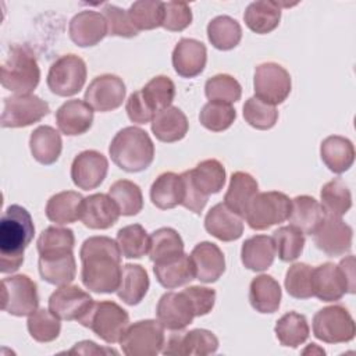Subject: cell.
I'll return each instance as SVG.
<instances>
[{
    "mask_svg": "<svg viewBox=\"0 0 356 356\" xmlns=\"http://www.w3.org/2000/svg\"><path fill=\"white\" fill-rule=\"evenodd\" d=\"M281 296V286L271 275H257L249 285V302L259 313H275L280 307Z\"/></svg>",
    "mask_w": 356,
    "mask_h": 356,
    "instance_id": "cell-29",
    "label": "cell"
},
{
    "mask_svg": "<svg viewBox=\"0 0 356 356\" xmlns=\"http://www.w3.org/2000/svg\"><path fill=\"white\" fill-rule=\"evenodd\" d=\"M164 339V327L159 320H140L127 327L120 346L127 356H156Z\"/></svg>",
    "mask_w": 356,
    "mask_h": 356,
    "instance_id": "cell-7",
    "label": "cell"
},
{
    "mask_svg": "<svg viewBox=\"0 0 356 356\" xmlns=\"http://www.w3.org/2000/svg\"><path fill=\"white\" fill-rule=\"evenodd\" d=\"M153 273L159 284L167 289L186 285L195 280V267L189 254H182L167 263L154 264Z\"/></svg>",
    "mask_w": 356,
    "mask_h": 356,
    "instance_id": "cell-37",
    "label": "cell"
},
{
    "mask_svg": "<svg viewBox=\"0 0 356 356\" xmlns=\"http://www.w3.org/2000/svg\"><path fill=\"white\" fill-rule=\"evenodd\" d=\"M207 38L213 47L218 50H231L242 39V28L236 19L229 15H218L207 24Z\"/></svg>",
    "mask_w": 356,
    "mask_h": 356,
    "instance_id": "cell-41",
    "label": "cell"
},
{
    "mask_svg": "<svg viewBox=\"0 0 356 356\" xmlns=\"http://www.w3.org/2000/svg\"><path fill=\"white\" fill-rule=\"evenodd\" d=\"M321 207L325 216L342 217L352 207V195L346 184L341 178L327 182L320 192Z\"/></svg>",
    "mask_w": 356,
    "mask_h": 356,
    "instance_id": "cell-44",
    "label": "cell"
},
{
    "mask_svg": "<svg viewBox=\"0 0 356 356\" xmlns=\"http://www.w3.org/2000/svg\"><path fill=\"white\" fill-rule=\"evenodd\" d=\"M184 292L191 299L196 317L206 316L213 310L214 303H216V291L214 289L193 285V286L185 288Z\"/></svg>",
    "mask_w": 356,
    "mask_h": 356,
    "instance_id": "cell-58",
    "label": "cell"
},
{
    "mask_svg": "<svg viewBox=\"0 0 356 356\" xmlns=\"http://www.w3.org/2000/svg\"><path fill=\"white\" fill-rule=\"evenodd\" d=\"M68 353H81V355H100V353H117L115 350H110V349H103V348H99L95 342L92 341H82V342H78L75 343V346L68 350Z\"/></svg>",
    "mask_w": 356,
    "mask_h": 356,
    "instance_id": "cell-61",
    "label": "cell"
},
{
    "mask_svg": "<svg viewBox=\"0 0 356 356\" xmlns=\"http://www.w3.org/2000/svg\"><path fill=\"white\" fill-rule=\"evenodd\" d=\"M206 46L191 38H182L172 50V67L182 78H195L206 67Z\"/></svg>",
    "mask_w": 356,
    "mask_h": 356,
    "instance_id": "cell-20",
    "label": "cell"
},
{
    "mask_svg": "<svg viewBox=\"0 0 356 356\" xmlns=\"http://www.w3.org/2000/svg\"><path fill=\"white\" fill-rule=\"evenodd\" d=\"M115 202L106 193H93L83 199L81 221L90 229H107L113 227L120 217Z\"/></svg>",
    "mask_w": 356,
    "mask_h": 356,
    "instance_id": "cell-21",
    "label": "cell"
},
{
    "mask_svg": "<svg viewBox=\"0 0 356 356\" xmlns=\"http://www.w3.org/2000/svg\"><path fill=\"white\" fill-rule=\"evenodd\" d=\"M150 281L145 267H142L140 264L128 263L122 266L117 295L124 303L135 306L142 302V299L147 293Z\"/></svg>",
    "mask_w": 356,
    "mask_h": 356,
    "instance_id": "cell-32",
    "label": "cell"
},
{
    "mask_svg": "<svg viewBox=\"0 0 356 356\" xmlns=\"http://www.w3.org/2000/svg\"><path fill=\"white\" fill-rule=\"evenodd\" d=\"M291 199L278 191L256 193L252 199L245 220L252 229L263 231L288 220Z\"/></svg>",
    "mask_w": 356,
    "mask_h": 356,
    "instance_id": "cell-6",
    "label": "cell"
},
{
    "mask_svg": "<svg viewBox=\"0 0 356 356\" xmlns=\"http://www.w3.org/2000/svg\"><path fill=\"white\" fill-rule=\"evenodd\" d=\"M39 274L43 281L51 285H67L75 280L76 263L74 253L63 256H39Z\"/></svg>",
    "mask_w": 356,
    "mask_h": 356,
    "instance_id": "cell-38",
    "label": "cell"
},
{
    "mask_svg": "<svg viewBox=\"0 0 356 356\" xmlns=\"http://www.w3.org/2000/svg\"><path fill=\"white\" fill-rule=\"evenodd\" d=\"M313 268L306 263L292 264L285 274V289L295 299H309L313 296L312 289Z\"/></svg>",
    "mask_w": 356,
    "mask_h": 356,
    "instance_id": "cell-54",
    "label": "cell"
},
{
    "mask_svg": "<svg viewBox=\"0 0 356 356\" xmlns=\"http://www.w3.org/2000/svg\"><path fill=\"white\" fill-rule=\"evenodd\" d=\"M243 118L250 127L266 131L275 125L278 120V111L275 106L253 96L249 97L243 104Z\"/></svg>",
    "mask_w": 356,
    "mask_h": 356,
    "instance_id": "cell-53",
    "label": "cell"
},
{
    "mask_svg": "<svg viewBox=\"0 0 356 356\" xmlns=\"http://www.w3.org/2000/svg\"><path fill=\"white\" fill-rule=\"evenodd\" d=\"M103 15L107 22V35L121 38H134L138 35L128 17V11L114 4H106L103 7Z\"/></svg>",
    "mask_w": 356,
    "mask_h": 356,
    "instance_id": "cell-55",
    "label": "cell"
},
{
    "mask_svg": "<svg viewBox=\"0 0 356 356\" xmlns=\"http://www.w3.org/2000/svg\"><path fill=\"white\" fill-rule=\"evenodd\" d=\"M124 81L113 74H103L89 83L85 90V102L96 111L107 113L118 108L125 99Z\"/></svg>",
    "mask_w": 356,
    "mask_h": 356,
    "instance_id": "cell-14",
    "label": "cell"
},
{
    "mask_svg": "<svg viewBox=\"0 0 356 356\" xmlns=\"http://www.w3.org/2000/svg\"><path fill=\"white\" fill-rule=\"evenodd\" d=\"M92 296L78 285H61L49 298V310L60 320L79 321L93 305Z\"/></svg>",
    "mask_w": 356,
    "mask_h": 356,
    "instance_id": "cell-16",
    "label": "cell"
},
{
    "mask_svg": "<svg viewBox=\"0 0 356 356\" xmlns=\"http://www.w3.org/2000/svg\"><path fill=\"white\" fill-rule=\"evenodd\" d=\"M236 118V111L229 103L210 100L199 114L200 124L211 132H222L228 129Z\"/></svg>",
    "mask_w": 356,
    "mask_h": 356,
    "instance_id": "cell-49",
    "label": "cell"
},
{
    "mask_svg": "<svg viewBox=\"0 0 356 356\" xmlns=\"http://www.w3.org/2000/svg\"><path fill=\"white\" fill-rule=\"evenodd\" d=\"M259 191L257 181L243 171H236L231 175L228 189L224 196V203L238 216L245 217L246 210Z\"/></svg>",
    "mask_w": 356,
    "mask_h": 356,
    "instance_id": "cell-30",
    "label": "cell"
},
{
    "mask_svg": "<svg viewBox=\"0 0 356 356\" xmlns=\"http://www.w3.org/2000/svg\"><path fill=\"white\" fill-rule=\"evenodd\" d=\"M204 95L209 100L234 103L241 99V83L228 74H217L209 78L204 83Z\"/></svg>",
    "mask_w": 356,
    "mask_h": 356,
    "instance_id": "cell-52",
    "label": "cell"
},
{
    "mask_svg": "<svg viewBox=\"0 0 356 356\" xmlns=\"http://www.w3.org/2000/svg\"><path fill=\"white\" fill-rule=\"evenodd\" d=\"M108 153L113 163L122 171L140 172L153 163L154 145L145 129L125 127L113 138Z\"/></svg>",
    "mask_w": 356,
    "mask_h": 356,
    "instance_id": "cell-3",
    "label": "cell"
},
{
    "mask_svg": "<svg viewBox=\"0 0 356 356\" xmlns=\"http://www.w3.org/2000/svg\"><path fill=\"white\" fill-rule=\"evenodd\" d=\"M156 317L164 328L181 331L186 328L196 316L191 299L184 291H181L165 292L159 299L156 306Z\"/></svg>",
    "mask_w": 356,
    "mask_h": 356,
    "instance_id": "cell-17",
    "label": "cell"
},
{
    "mask_svg": "<svg viewBox=\"0 0 356 356\" xmlns=\"http://www.w3.org/2000/svg\"><path fill=\"white\" fill-rule=\"evenodd\" d=\"M281 19V4L270 0L250 3L243 14L246 26L254 33L264 35L274 31Z\"/></svg>",
    "mask_w": 356,
    "mask_h": 356,
    "instance_id": "cell-36",
    "label": "cell"
},
{
    "mask_svg": "<svg viewBox=\"0 0 356 356\" xmlns=\"http://www.w3.org/2000/svg\"><path fill=\"white\" fill-rule=\"evenodd\" d=\"M313 296L323 302H337L348 293L346 282L334 263H323L312 273Z\"/></svg>",
    "mask_w": 356,
    "mask_h": 356,
    "instance_id": "cell-25",
    "label": "cell"
},
{
    "mask_svg": "<svg viewBox=\"0 0 356 356\" xmlns=\"http://www.w3.org/2000/svg\"><path fill=\"white\" fill-rule=\"evenodd\" d=\"M150 200L160 210L174 209L182 200L181 175L175 172L160 174L150 186Z\"/></svg>",
    "mask_w": 356,
    "mask_h": 356,
    "instance_id": "cell-39",
    "label": "cell"
},
{
    "mask_svg": "<svg viewBox=\"0 0 356 356\" xmlns=\"http://www.w3.org/2000/svg\"><path fill=\"white\" fill-rule=\"evenodd\" d=\"M83 196L75 191H63L53 195L46 204V217L58 225L71 224L81 218Z\"/></svg>",
    "mask_w": 356,
    "mask_h": 356,
    "instance_id": "cell-34",
    "label": "cell"
},
{
    "mask_svg": "<svg viewBox=\"0 0 356 356\" xmlns=\"http://www.w3.org/2000/svg\"><path fill=\"white\" fill-rule=\"evenodd\" d=\"M189 174L196 189L207 197L218 193L225 184V168L216 159L200 161L193 170H189Z\"/></svg>",
    "mask_w": 356,
    "mask_h": 356,
    "instance_id": "cell-40",
    "label": "cell"
},
{
    "mask_svg": "<svg viewBox=\"0 0 356 356\" xmlns=\"http://www.w3.org/2000/svg\"><path fill=\"white\" fill-rule=\"evenodd\" d=\"M121 256L117 242L108 236L85 239L79 250L83 286L96 293L117 292L122 271Z\"/></svg>",
    "mask_w": 356,
    "mask_h": 356,
    "instance_id": "cell-1",
    "label": "cell"
},
{
    "mask_svg": "<svg viewBox=\"0 0 356 356\" xmlns=\"http://www.w3.org/2000/svg\"><path fill=\"white\" fill-rule=\"evenodd\" d=\"M218 349L217 337L204 328H195L186 332H171L163 343V355L174 356H206Z\"/></svg>",
    "mask_w": 356,
    "mask_h": 356,
    "instance_id": "cell-13",
    "label": "cell"
},
{
    "mask_svg": "<svg viewBox=\"0 0 356 356\" xmlns=\"http://www.w3.org/2000/svg\"><path fill=\"white\" fill-rule=\"evenodd\" d=\"M163 24L161 26L171 32H181L192 22V11L189 4L184 1H167L163 4Z\"/></svg>",
    "mask_w": 356,
    "mask_h": 356,
    "instance_id": "cell-56",
    "label": "cell"
},
{
    "mask_svg": "<svg viewBox=\"0 0 356 356\" xmlns=\"http://www.w3.org/2000/svg\"><path fill=\"white\" fill-rule=\"evenodd\" d=\"M325 213L321 204L312 196L300 195L291 199V211H289V225H293L306 235H313L323 220Z\"/></svg>",
    "mask_w": 356,
    "mask_h": 356,
    "instance_id": "cell-26",
    "label": "cell"
},
{
    "mask_svg": "<svg viewBox=\"0 0 356 356\" xmlns=\"http://www.w3.org/2000/svg\"><path fill=\"white\" fill-rule=\"evenodd\" d=\"M108 161L97 150H83L75 156L71 164V178L75 186L83 191L96 189L104 181Z\"/></svg>",
    "mask_w": 356,
    "mask_h": 356,
    "instance_id": "cell-18",
    "label": "cell"
},
{
    "mask_svg": "<svg viewBox=\"0 0 356 356\" xmlns=\"http://www.w3.org/2000/svg\"><path fill=\"white\" fill-rule=\"evenodd\" d=\"M35 235L29 211L19 204H10L0 220V271H17L24 263V250Z\"/></svg>",
    "mask_w": 356,
    "mask_h": 356,
    "instance_id": "cell-2",
    "label": "cell"
},
{
    "mask_svg": "<svg viewBox=\"0 0 356 356\" xmlns=\"http://www.w3.org/2000/svg\"><path fill=\"white\" fill-rule=\"evenodd\" d=\"M204 228L214 238L222 242H232L242 236L243 221L225 203H217L207 211Z\"/></svg>",
    "mask_w": 356,
    "mask_h": 356,
    "instance_id": "cell-24",
    "label": "cell"
},
{
    "mask_svg": "<svg viewBox=\"0 0 356 356\" xmlns=\"http://www.w3.org/2000/svg\"><path fill=\"white\" fill-rule=\"evenodd\" d=\"M140 92L150 108L157 114L159 111L171 106L175 97V85L168 76L157 75L152 78L140 89Z\"/></svg>",
    "mask_w": 356,
    "mask_h": 356,
    "instance_id": "cell-50",
    "label": "cell"
},
{
    "mask_svg": "<svg viewBox=\"0 0 356 356\" xmlns=\"http://www.w3.org/2000/svg\"><path fill=\"white\" fill-rule=\"evenodd\" d=\"M307 352H312V353L317 352V353H323V355L325 353V352H324L321 348H317V345H316V343H310V346H309L307 349H305V350H303V353H305V355H306Z\"/></svg>",
    "mask_w": 356,
    "mask_h": 356,
    "instance_id": "cell-62",
    "label": "cell"
},
{
    "mask_svg": "<svg viewBox=\"0 0 356 356\" xmlns=\"http://www.w3.org/2000/svg\"><path fill=\"white\" fill-rule=\"evenodd\" d=\"M338 268L346 282L348 293L356 292V273H355V257L350 254L345 259H342L338 264Z\"/></svg>",
    "mask_w": 356,
    "mask_h": 356,
    "instance_id": "cell-60",
    "label": "cell"
},
{
    "mask_svg": "<svg viewBox=\"0 0 356 356\" xmlns=\"http://www.w3.org/2000/svg\"><path fill=\"white\" fill-rule=\"evenodd\" d=\"M56 122L60 132L67 136L82 135L93 124V108L85 100H68L57 108Z\"/></svg>",
    "mask_w": 356,
    "mask_h": 356,
    "instance_id": "cell-23",
    "label": "cell"
},
{
    "mask_svg": "<svg viewBox=\"0 0 356 356\" xmlns=\"http://www.w3.org/2000/svg\"><path fill=\"white\" fill-rule=\"evenodd\" d=\"M78 323L92 330L104 342L115 343L120 342L124 331L129 325V316L115 302L102 300L95 302Z\"/></svg>",
    "mask_w": 356,
    "mask_h": 356,
    "instance_id": "cell-5",
    "label": "cell"
},
{
    "mask_svg": "<svg viewBox=\"0 0 356 356\" xmlns=\"http://www.w3.org/2000/svg\"><path fill=\"white\" fill-rule=\"evenodd\" d=\"M1 85L14 95H31L40 81V68L33 51L25 44H13L1 64Z\"/></svg>",
    "mask_w": 356,
    "mask_h": 356,
    "instance_id": "cell-4",
    "label": "cell"
},
{
    "mask_svg": "<svg viewBox=\"0 0 356 356\" xmlns=\"http://www.w3.org/2000/svg\"><path fill=\"white\" fill-rule=\"evenodd\" d=\"M275 257V246L271 236L254 235L242 243L241 260L242 264L252 271L267 270Z\"/></svg>",
    "mask_w": 356,
    "mask_h": 356,
    "instance_id": "cell-35",
    "label": "cell"
},
{
    "mask_svg": "<svg viewBox=\"0 0 356 356\" xmlns=\"http://www.w3.org/2000/svg\"><path fill=\"white\" fill-rule=\"evenodd\" d=\"M189 122L184 111L175 106H170L159 111L152 120V132L164 143L178 142L185 138Z\"/></svg>",
    "mask_w": 356,
    "mask_h": 356,
    "instance_id": "cell-27",
    "label": "cell"
},
{
    "mask_svg": "<svg viewBox=\"0 0 356 356\" xmlns=\"http://www.w3.org/2000/svg\"><path fill=\"white\" fill-rule=\"evenodd\" d=\"M75 236L72 229L63 227H47L42 231L36 241L39 256H63L72 253Z\"/></svg>",
    "mask_w": 356,
    "mask_h": 356,
    "instance_id": "cell-43",
    "label": "cell"
},
{
    "mask_svg": "<svg viewBox=\"0 0 356 356\" xmlns=\"http://www.w3.org/2000/svg\"><path fill=\"white\" fill-rule=\"evenodd\" d=\"M274 332L282 346L298 348L309 338L310 328L303 314L288 312L277 321Z\"/></svg>",
    "mask_w": 356,
    "mask_h": 356,
    "instance_id": "cell-42",
    "label": "cell"
},
{
    "mask_svg": "<svg viewBox=\"0 0 356 356\" xmlns=\"http://www.w3.org/2000/svg\"><path fill=\"white\" fill-rule=\"evenodd\" d=\"M147 254L154 264L171 261L184 254V241L174 228H159L150 235Z\"/></svg>",
    "mask_w": 356,
    "mask_h": 356,
    "instance_id": "cell-33",
    "label": "cell"
},
{
    "mask_svg": "<svg viewBox=\"0 0 356 356\" xmlns=\"http://www.w3.org/2000/svg\"><path fill=\"white\" fill-rule=\"evenodd\" d=\"M86 82V64L76 54L58 57L49 70L47 86L57 96H74Z\"/></svg>",
    "mask_w": 356,
    "mask_h": 356,
    "instance_id": "cell-10",
    "label": "cell"
},
{
    "mask_svg": "<svg viewBox=\"0 0 356 356\" xmlns=\"http://www.w3.org/2000/svg\"><path fill=\"white\" fill-rule=\"evenodd\" d=\"M39 306L38 286L25 274L6 277L1 281V309L11 316H29Z\"/></svg>",
    "mask_w": 356,
    "mask_h": 356,
    "instance_id": "cell-9",
    "label": "cell"
},
{
    "mask_svg": "<svg viewBox=\"0 0 356 356\" xmlns=\"http://www.w3.org/2000/svg\"><path fill=\"white\" fill-rule=\"evenodd\" d=\"M195 267V278L210 284L216 282L225 271V257L222 250L213 242H200L191 252Z\"/></svg>",
    "mask_w": 356,
    "mask_h": 356,
    "instance_id": "cell-22",
    "label": "cell"
},
{
    "mask_svg": "<svg viewBox=\"0 0 356 356\" xmlns=\"http://www.w3.org/2000/svg\"><path fill=\"white\" fill-rule=\"evenodd\" d=\"M179 175H181V181H182V200H181V206H184L189 211H193L195 214H200L203 211L209 197L204 196L203 193H200L196 189V186L193 185V182L191 179L189 170L184 171Z\"/></svg>",
    "mask_w": 356,
    "mask_h": 356,
    "instance_id": "cell-57",
    "label": "cell"
},
{
    "mask_svg": "<svg viewBox=\"0 0 356 356\" xmlns=\"http://www.w3.org/2000/svg\"><path fill=\"white\" fill-rule=\"evenodd\" d=\"M313 334L327 343H343L355 338L356 327L350 313L343 306L332 305L314 314Z\"/></svg>",
    "mask_w": 356,
    "mask_h": 356,
    "instance_id": "cell-8",
    "label": "cell"
},
{
    "mask_svg": "<svg viewBox=\"0 0 356 356\" xmlns=\"http://www.w3.org/2000/svg\"><path fill=\"white\" fill-rule=\"evenodd\" d=\"M273 242L275 246V254L281 261L296 260L305 248V234L293 225L280 227L273 232Z\"/></svg>",
    "mask_w": 356,
    "mask_h": 356,
    "instance_id": "cell-48",
    "label": "cell"
},
{
    "mask_svg": "<svg viewBox=\"0 0 356 356\" xmlns=\"http://www.w3.org/2000/svg\"><path fill=\"white\" fill-rule=\"evenodd\" d=\"M149 239L150 236L140 224H131L117 232L115 242L124 257L140 259L149 252Z\"/></svg>",
    "mask_w": 356,
    "mask_h": 356,
    "instance_id": "cell-47",
    "label": "cell"
},
{
    "mask_svg": "<svg viewBox=\"0 0 356 356\" xmlns=\"http://www.w3.org/2000/svg\"><path fill=\"white\" fill-rule=\"evenodd\" d=\"M163 1L138 0L128 8V17L134 28L139 31H150L161 26L164 7Z\"/></svg>",
    "mask_w": 356,
    "mask_h": 356,
    "instance_id": "cell-46",
    "label": "cell"
},
{
    "mask_svg": "<svg viewBox=\"0 0 356 356\" xmlns=\"http://www.w3.org/2000/svg\"><path fill=\"white\" fill-rule=\"evenodd\" d=\"M108 196L115 202L121 216H136L143 209L142 191L129 179H118L111 184Z\"/></svg>",
    "mask_w": 356,
    "mask_h": 356,
    "instance_id": "cell-45",
    "label": "cell"
},
{
    "mask_svg": "<svg viewBox=\"0 0 356 356\" xmlns=\"http://www.w3.org/2000/svg\"><path fill=\"white\" fill-rule=\"evenodd\" d=\"M125 111L128 114V118L135 124H146L153 120L156 113L150 108L147 102L145 100L140 90L134 92L125 104Z\"/></svg>",
    "mask_w": 356,
    "mask_h": 356,
    "instance_id": "cell-59",
    "label": "cell"
},
{
    "mask_svg": "<svg viewBox=\"0 0 356 356\" xmlns=\"http://www.w3.org/2000/svg\"><path fill=\"white\" fill-rule=\"evenodd\" d=\"M68 33L70 39L79 47L96 46L107 35L106 18L97 11L83 10L71 18Z\"/></svg>",
    "mask_w": 356,
    "mask_h": 356,
    "instance_id": "cell-19",
    "label": "cell"
},
{
    "mask_svg": "<svg viewBox=\"0 0 356 356\" xmlns=\"http://www.w3.org/2000/svg\"><path fill=\"white\" fill-rule=\"evenodd\" d=\"M26 327L31 337L38 342H51L58 338L61 331L60 318L46 309H38L29 314Z\"/></svg>",
    "mask_w": 356,
    "mask_h": 356,
    "instance_id": "cell-51",
    "label": "cell"
},
{
    "mask_svg": "<svg viewBox=\"0 0 356 356\" xmlns=\"http://www.w3.org/2000/svg\"><path fill=\"white\" fill-rule=\"evenodd\" d=\"M49 113V103L39 96L13 95L4 97L0 122L3 128H22L39 122Z\"/></svg>",
    "mask_w": 356,
    "mask_h": 356,
    "instance_id": "cell-11",
    "label": "cell"
},
{
    "mask_svg": "<svg viewBox=\"0 0 356 356\" xmlns=\"http://www.w3.org/2000/svg\"><path fill=\"white\" fill-rule=\"evenodd\" d=\"M313 238L321 252L330 257H338L352 249L353 229L341 217L325 216Z\"/></svg>",
    "mask_w": 356,
    "mask_h": 356,
    "instance_id": "cell-15",
    "label": "cell"
},
{
    "mask_svg": "<svg viewBox=\"0 0 356 356\" xmlns=\"http://www.w3.org/2000/svg\"><path fill=\"white\" fill-rule=\"evenodd\" d=\"M29 149L38 163L43 165H50L56 163L61 154V135L53 127L40 125L31 134Z\"/></svg>",
    "mask_w": 356,
    "mask_h": 356,
    "instance_id": "cell-31",
    "label": "cell"
},
{
    "mask_svg": "<svg viewBox=\"0 0 356 356\" xmlns=\"http://www.w3.org/2000/svg\"><path fill=\"white\" fill-rule=\"evenodd\" d=\"M320 156L330 171L342 174L348 171L355 161V147L348 138L331 135L321 142Z\"/></svg>",
    "mask_w": 356,
    "mask_h": 356,
    "instance_id": "cell-28",
    "label": "cell"
},
{
    "mask_svg": "<svg viewBox=\"0 0 356 356\" xmlns=\"http://www.w3.org/2000/svg\"><path fill=\"white\" fill-rule=\"evenodd\" d=\"M254 96L268 104H281L291 93L289 72L277 63H263L254 70Z\"/></svg>",
    "mask_w": 356,
    "mask_h": 356,
    "instance_id": "cell-12",
    "label": "cell"
}]
</instances>
